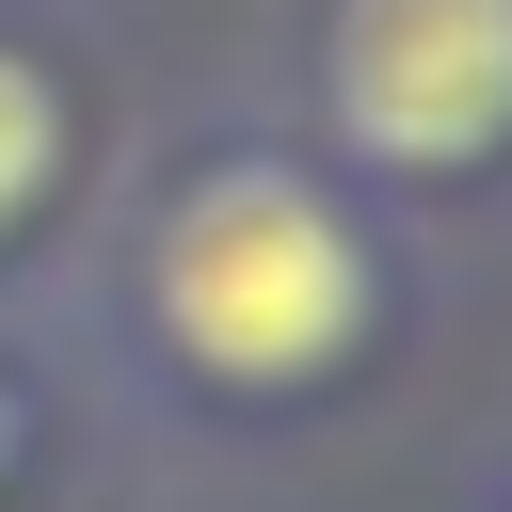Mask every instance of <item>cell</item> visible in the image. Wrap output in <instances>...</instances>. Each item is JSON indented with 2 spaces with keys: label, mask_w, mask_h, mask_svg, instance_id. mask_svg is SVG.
Returning a JSON list of instances; mask_svg holds the SVG:
<instances>
[{
  "label": "cell",
  "mask_w": 512,
  "mask_h": 512,
  "mask_svg": "<svg viewBox=\"0 0 512 512\" xmlns=\"http://www.w3.org/2000/svg\"><path fill=\"white\" fill-rule=\"evenodd\" d=\"M0 464H16V400H0Z\"/></svg>",
  "instance_id": "277c9868"
},
{
  "label": "cell",
  "mask_w": 512,
  "mask_h": 512,
  "mask_svg": "<svg viewBox=\"0 0 512 512\" xmlns=\"http://www.w3.org/2000/svg\"><path fill=\"white\" fill-rule=\"evenodd\" d=\"M384 320V272L352 240V208L288 160H208L160 224V336L208 384H320L352 368V336Z\"/></svg>",
  "instance_id": "6da1fadb"
},
{
  "label": "cell",
  "mask_w": 512,
  "mask_h": 512,
  "mask_svg": "<svg viewBox=\"0 0 512 512\" xmlns=\"http://www.w3.org/2000/svg\"><path fill=\"white\" fill-rule=\"evenodd\" d=\"M320 96L384 176H480L512 144V0H336Z\"/></svg>",
  "instance_id": "7a4b0ae2"
},
{
  "label": "cell",
  "mask_w": 512,
  "mask_h": 512,
  "mask_svg": "<svg viewBox=\"0 0 512 512\" xmlns=\"http://www.w3.org/2000/svg\"><path fill=\"white\" fill-rule=\"evenodd\" d=\"M48 176H64V96H48V64L0 48V224H16Z\"/></svg>",
  "instance_id": "3957f363"
}]
</instances>
